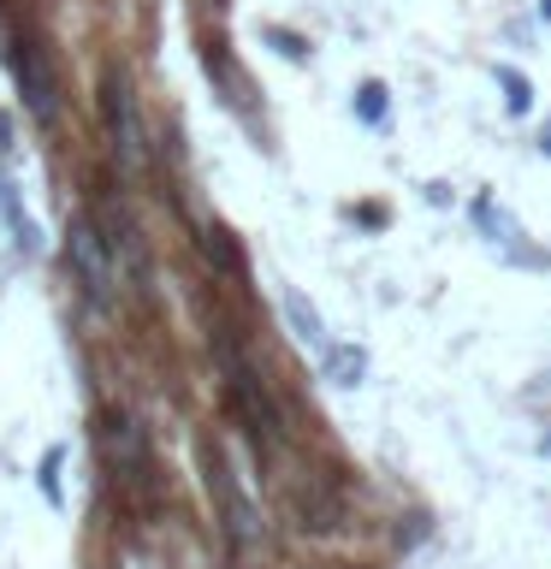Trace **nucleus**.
<instances>
[{
  "instance_id": "nucleus-1",
  "label": "nucleus",
  "mask_w": 551,
  "mask_h": 569,
  "mask_svg": "<svg viewBox=\"0 0 551 569\" xmlns=\"http://www.w3.org/2000/svg\"><path fill=\"white\" fill-rule=\"evenodd\" d=\"M7 60H12V78H18V96H24L30 119H36V124H53V119H60V83H53L48 48L36 42L30 30H12Z\"/></svg>"
},
{
  "instance_id": "nucleus-2",
  "label": "nucleus",
  "mask_w": 551,
  "mask_h": 569,
  "mask_svg": "<svg viewBox=\"0 0 551 569\" xmlns=\"http://www.w3.org/2000/svg\"><path fill=\"white\" fill-rule=\"evenodd\" d=\"M66 261L78 267V279H83V291L101 302H113L119 297V267H113V243L101 238V226H89V220H71L66 231Z\"/></svg>"
},
{
  "instance_id": "nucleus-3",
  "label": "nucleus",
  "mask_w": 551,
  "mask_h": 569,
  "mask_svg": "<svg viewBox=\"0 0 551 569\" xmlns=\"http://www.w3.org/2000/svg\"><path fill=\"white\" fill-rule=\"evenodd\" d=\"M107 124H113V154L124 172L142 167V154H149V142H142V124H137V96H131V78L113 71L107 78Z\"/></svg>"
},
{
  "instance_id": "nucleus-4",
  "label": "nucleus",
  "mask_w": 551,
  "mask_h": 569,
  "mask_svg": "<svg viewBox=\"0 0 551 569\" xmlns=\"http://www.w3.org/2000/svg\"><path fill=\"white\" fill-rule=\"evenodd\" d=\"M0 220H7L12 243L24 249V256H36V249H42V226L30 220V208H24V196H18L12 178H0Z\"/></svg>"
},
{
  "instance_id": "nucleus-5",
  "label": "nucleus",
  "mask_w": 551,
  "mask_h": 569,
  "mask_svg": "<svg viewBox=\"0 0 551 569\" xmlns=\"http://www.w3.org/2000/svg\"><path fill=\"white\" fill-rule=\"evenodd\" d=\"M107 445H113V469L131 480L137 475V462H142V439H137V427L124 421V416H113V427H107Z\"/></svg>"
},
{
  "instance_id": "nucleus-6",
  "label": "nucleus",
  "mask_w": 551,
  "mask_h": 569,
  "mask_svg": "<svg viewBox=\"0 0 551 569\" xmlns=\"http://www.w3.org/2000/svg\"><path fill=\"white\" fill-rule=\"evenodd\" d=\"M284 315H291V327H297V338L302 345H314V350H327V332H320V315L302 302L297 291H284Z\"/></svg>"
},
{
  "instance_id": "nucleus-7",
  "label": "nucleus",
  "mask_w": 551,
  "mask_h": 569,
  "mask_svg": "<svg viewBox=\"0 0 551 569\" xmlns=\"http://www.w3.org/2000/svg\"><path fill=\"white\" fill-rule=\"evenodd\" d=\"M327 373L338 386H355L362 380V350H327Z\"/></svg>"
},
{
  "instance_id": "nucleus-8",
  "label": "nucleus",
  "mask_w": 551,
  "mask_h": 569,
  "mask_svg": "<svg viewBox=\"0 0 551 569\" xmlns=\"http://www.w3.org/2000/svg\"><path fill=\"white\" fill-rule=\"evenodd\" d=\"M60 462H66V451H48L42 457V475H36V487H42L48 505H60Z\"/></svg>"
},
{
  "instance_id": "nucleus-9",
  "label": "nucleus",
  "mask_w": 551,
  "mask_h": 569,
  "mask_svg": "<svg viewBox=\"0 0 551 569\" xmlns=\"http://www.w3.org/2000/svg\"><path fill=\"white\" fill-rule=\"evenodd\" d=\"M362 119H368V124L385 119V89H380V83H362Z\"/></svg>"
},
{
  "instance_id": "nucleus-10",
  "label": "nucleus",
  "mask_w": 551,
  "mask_h": 569,
  "mask_svg": "<svg viewBox=\"0 0 551 569\" xmlns=\"http://www.w3.org/2000/svg\"><path fill=\"white\" fill-rule=\"evenodd\" d=\"M498 78H504V89H510V107H515V113H522V107H528V78H522V71H498Z\"/></svg>"
},
{
  "instance_id": "nucleus-11",
  "label": "nucleus",
  "mask_w": 551,
  "mask_h": 569,
  "mask_svg": "<svg viewBox=\"0 0 551 569\" xmlns=\"http://www.w3.org/2000/svg\"><path fill=\"white\" fill-rule=\"evenodd\" d=\"M540 451H545V457H551V433H545V445H540Z\"/></svg>"
}]
</instances>
